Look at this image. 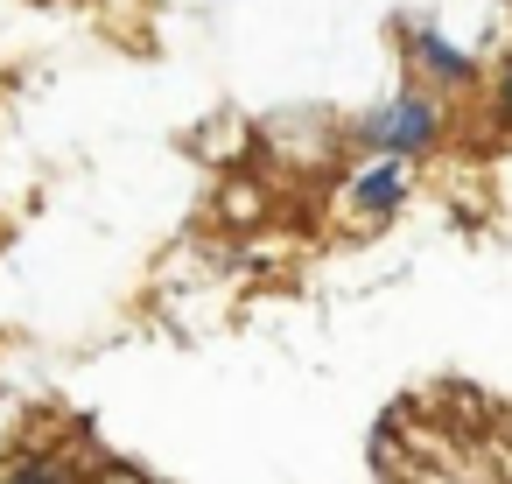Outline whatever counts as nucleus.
Here are the masks:
<instances>
[{"mask_svg":"<svg viewBox=\"0 0 512 484\" xmlns=\"http://www.w3.org/2000/svg\"><path fill=\"white\" fill-rule=\"evenodd\" d=\"M365 141H372L379 155H414V148L435 141V106H428V99H393L386 113L365 120Z\"/></svg>","mask_w":512,"mask_h":484,"instance_id":"nucleus-1","label":"nucleus"},{"mask_svg":"<svg viewBox=\"0 0 512 484\" xmlns=\"http://www.w3.org/2000/svg\"><path fill=\"white\" fill-rule=\"evenodd\" d=\"M400 197H407L400 155H379L372 169H358V176H351V204H358V211H393Z\"/></svg>","mask_w":512,"mask_h":484,"instance_id":"nucleus-2","label":"nucleus"},{"mask_svg":"<svg viewBox=\"0 0 512 484\" xmlns=\"http://www.w3.org/2000/svg\"><path fill=\"white\" fill-rule=\"evenodd\" d=\"M407 43H414V57H421V64H428V71H435L442 85H463V78H470V57H463V50H449V43H442L435 29H414Z\"/></svg>","mask_w":512,"mask_h":484,"instance_id":"nucleus-3","label":"nucleus"},{"mask_svg":"<svg viewBox=\"0 0 512 484\" xmlns=\"http://www.w3.org/2000/svg\"><path fill=\"white\" fill-rule=\"evenodd\" d=\"M498 106L512 113V64H505V78H498Z\"/></svg>","mask_w":512,"mask_h":484,"instance_id":"nucleus-4","label":"nucleus"}]
</instances>
